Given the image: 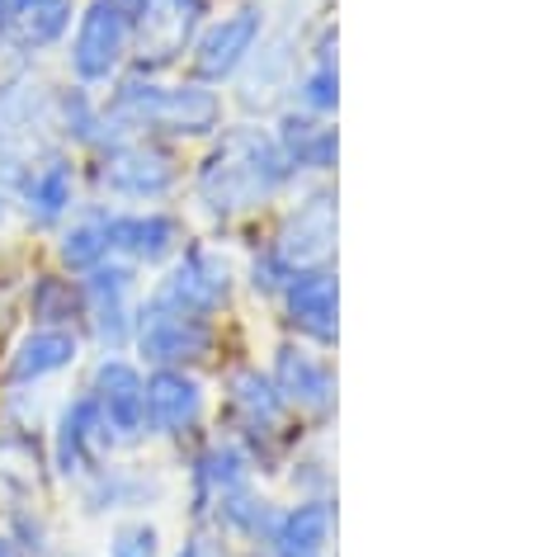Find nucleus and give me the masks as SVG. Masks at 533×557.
I'll use <instances>...</instances> for the list:
<instances>
[{"label":"nucleus","mask_w":533,"mask_h":557,"mask_svg":"<svg viewBox=\"0 0 533 557\" xmlns=\"http://www.w3.org/2000/svg\"><path fill=\"white\" fill-rule=\"evenodd\" d=\"M165 557H246L241 548H232V543H222L218 534H208V529H189L185 539H179L175 553Z\"/></svg>","instance_id":"35"},{"label":"nucleus","mask_w":533,"mask_h":557,"mask_svg":"<svg viewBox=\"0 0 533 557\" xmlns=\"http://www.w3.org/2000/svg\"><path fill=\"white\" fill-rule=\"evenodd\" d=\"M0 34H5V0H0Z\"/></svg>","instance_id":"40"},{"label":"nucleus","mask_w":533,"mask_h":557,"mask_svg":"<svg viewBox=\"0 0 533 557\" xmlns=\"http://www.w3.org/2000/svg\"><path fill=\"white\" fill-rule=\"evenodd\" d=\"M86 397L95 401L100 421L109 430L114 454H137L151 444L147 425V369L133 355H95L86 369Z\"/></svg>","instance_id":"12"},{"label":"nucleus","mask_w":533,"mask_h":557,"mask_svg":"<svg viewBox=\"0 0 533 557\" xmlns=\"http://www.w3.org/2000/svg\"><path fill=\"white\" fill-rule=\"evenodd\" d=\"M52 100H58V86H52L48 76H38L29 62L10 66V72L0 76V147H20V151H29V157L58 147Z\"/></svg>","instance_id":"21"},{"label":"nucleus","mask_w":533,"mask_h":557,"mask_svg":"<svg viewBox=\"0 0 533 557\" xmlns=\"http://www.w3.org/2000/svg\"><path fill=\"white\" fill-rule=\"evenodd\" d=\"M274 515H278V500L264 496L260 482H250V486H241V492H232L227 500H218L213 515H208L203 524H194V529H208V534H218L222 543L250 553V548H260V543L270 539Z\"/></svg>","instance_id":"30"},{"label":"nucleus","mask_w":533,"mask_h":557,"mask_svg":"<svg viewBox=\"0 0 533 557\" xmlns=\"http://www.w3.org/2000/svg\"><path fill=\"white\" fill-rule=\"evenodd\" d=\"M29 151H20V147H0V199H10L15 203V194L24 185V171H29Z\"/></svg>","instance_id":"36"},{"label":"nucleus","mask_w":533,"mask_h":557,"mask_svg":"<svg viewBox=\"0 0 533 557\" xmlns=\"http://www.w3.org/2000/svg\"><path fill=\"white\" fill-rule=\"evenodd\" d=\"M0 557H20V548H15V543H10L5 534H0Z\"/></svg>","instance_id":"39"},{"label":"nucleus","mask_w":533,"mask_h":557,"mask_svg":"<svg viewBox=\"0 0 533 557\" xmlns=\"http://www.w3.org/2000/svg\"><path fill=\"white\" fill-rule=\"evenodd\" d=\"M10 218H15V203H10V199H0V232L10 227Z\"/></svg>","instance_id":"38"},{"label":"nucleus","mask_w":533,"mask_h":557,"mask_svg":"<svg viewBox=\"0 0 533 557\" xmlns=\"http://www.w3.org/2000/svg\"><path fill=\"white\" fill-rule=\"evenodd\" d=\"M44 454H48L52 482H66V486H76L90 468H100L104 458H114L109 430L100 421V411H95V401L86 397V387H76L72 397L58 401V411H52V421H48Z\"/></svg>","instance_id":"15"},{"label":"nucleus","mask_w":533,"mask_h":557,"mask_svg":"<svg viewBox=\"0 0 533 557\" xmlns=\"http://www.w3.org/2000/svg\"><path fill=\"white\" fill-rule=\"evenodd\" d=\"M128 355L142 369H208L222 355V322H203V317L161 308V302L142 298L137 302V326Z\"/></svg>","instance_id":"10"},{"label":"nucleus","mask_w":533,"mask_h":557,"mask_svg":"<svg viewBox=\"0 0 533 557\" xmlns=\"http://www.w3.org/2000/svg\"><path fill=\"white\" fill-rule=\"evenodd\" d=\"M52 133H58V147L76 151V157H95L104 151L109 143H119L114 123L104 114V100L100 90H86V86H58V100H52Z\"/></svg>","instance_id":"27"},{"label":"nucleus","mask_w":533,"mask_h":557,"mask_svg":"<svg viewBox=\"0 0 533 557\" xmlns=\"http://www.w3.org/2000/svg\"><path fill=\"white\" fill-rule=\"evenodd\" d=\"M165 492L171 486L157 463L114 454L76 482V510L86 520H123V515H147L151 506H161Z\"/></svg>","instance_id":"13"},{"label":"nucleus","mask_w":533,"mask_h":557,"mask_svg":"<svg viewBox=\"0 0 533 557\" xmlns=\"http://www.w3.org/2000/svg\"><path fill=\"white\" fill-rule=\"evenodd\" d=\"M86 341L72 326H24L0 359V387H48L80 369Z\"/></svg>","instance_id":"22"},{"label":"nucleus","mask_w":533,"mask_h":557,"mask_svg":"<svg viewBox=\"0 0 533 557\" xmlns=\"http://www.w3.org/2000/svg\"><path fill=\"white\" fill-rule=\"evenodd\" d=\"M236 288H241V270H236L232 250L203 242V236H189L185 250L165 270H157L151 288H142V298L203 317V322H227V312L236 308Z\"/></svg>","instance_id":"4"},{"label":"nucleus","mask_w":533,"mask_h":557,"mask_svg":"<svg viewBox=\"0 0 533 557\" xmlns=\"http://www.w3.org/2000/svg\"><path fill=\"white\" fill-rule=\"evenodd\" d=\"M270 133H274L278 151H284L288 171L298 175V185L331 180L335 165H340V128H335V119H312L288 104L270 119Z\"/></svg>","instance_id":"23"},{"label":"nucleus","mask_w":533,"mask_h":557,"mask_svg":"<svg viewBox=\"0 0 533 557\" xmlns=\"http://www.w3.org/2000/svg\"><path fill=\"white\" fill-rule=\"evenodd\" d=\"M0 534L20 548V557H58V534L44 506H5L0 515Z\"/></svg>","instance_id":"32"},{"label":"nucleus","mask_w":533,"mask_h":557,"mask_svg":"<svg viewBox=\"0 0 533 557\" xmlns=\"http://www.w3.org/2000/svg\"><path fill=\"white\" fill-rule=\"evenodd\" d=\"M213 416V387L199 369H147V425L151 440L194 444Z\"/></svg>","instance_id":"17"},{"label":"nucleus","mask_w":533,"mask_h":557,"mask_svg":"<svg viewBox=\"0 0 533 557\" xmlns=\"http://www.w3.org/2000/svg\"><path fill=\"white\" fill-rule=\"evenodd\" d=\"M80 0H5V34L0 52L20 62H38L44 52H58L76 24Z\"/></svg>","instance_id":"24"},{"label":"nucleus","mask_w":533,"mask_h":557,"mask_svg":"<svg viewBox=\"0 0 533 557\" xmlns=\"http://www.w3.org/2000/svg\"><path fill=\"white\" fill-rule=\"evenodd\" d=\"M189 165L185 151L161 137H119L104 151L86 157V185L100 203L114 208H157L185 194Z\"/></svg>","instance_id":"3"},{"label":"nucleus","mask_w":533,"mask_h":557,"mask_svg":"<svg viewBox=\"0 0 533 557\" xmlns=\"http://www.w3.org/2000/svg\"><path fill=\"white\" fill-rule=\"evenodd\" d=\"M288 104L312 119H335V109H340V29H335V20H317L307 29Z\"/></svg>","instance_id":"25"},{"label":"nucleus","mask_w":533,"mask_h":557,"mask_svg":"<svg viewBox=\"0 0 533 557\" xmlns=\"http://www.w3.org/2000/svg\"><path fill=\"white\" fill-rule=\"evenodd\" d=\"M185 189L213 227H236V222L284 203L298 189V175L288 171L270 123L232 119L213 143H203L199 161L189 165Z\"/></svg>","instance_id":"1"},{"label":"nucleus","mask_w":533,"mask_h":557,"mask_svg":"<svg viewBox=\"0 0 533 557\" xmlns=\"http://www.w3.org/2000/svg\"><path fill=\"white\" fill-rule=\"evenodd\" d=\"M335 543V496H293L278 506L270 539L260 553L270 557H331Z\"/></svg>","instance_id":"26"},{"label":"nucleus","mask_w":533,"mask_h":557,"mask_svg":"<svg viewBox=\"0 0 533 557\" xmlns=\"http://www.w3.org/2000/svg\"><path fill=\"white\" fill-rule=\"evenodd\" d=\"M270 24H274V15L264 0H232V5L213 10L189 44L185 76L227 90L236 81V72L250 62V52L260 48V38L270 34Z\"/></svg>","instance_id":"8"},{"label":"nucleus","mask_w":533,"mask_h":557,"mask_svg":"<svg viewBox=\"0 0 533 557\" xmlns=\"http://www.w3.org/2000/svg\"><path fill=\"white\" fill-rule=\"evenodd\" d=\"M302 44L307 29L298 24V15H284L278 24H270V34L260 38V48L250 52V62L236 72L227 104L250 123H270L278 109H288L293 100V81H298L302 66Z\"/></svg>","instance_id":"6"},{"label":"nucleus","mask_w":533,"mask_h":557,"mask_svg":"<svg viewBox=\"0 0 533 557\" xmlns=\"http://www.w3.org/2000/svg\"><path fill=\"white\" fill-rule=\"evenodd\" d=\"M104 260H114V250H109V203L90 199L52 232V264H58L62 274L80 278Z\"/></svg>","instance_id":"28"},{"label":"nucleus","mask_w":533,"mask_h":557,"mask_svg":"<svg viewBox=\"0 0 533 557\" xmlns=\"http://www.w3.org/2000/svg\"><path fill=\"white\" fill-rule=\"evenodd\" d=\"M80 284V341L95 345L100 355H128L133 326H137V302H142L147 278L142 270L123 260H104Z\"/></svg>","instance_id":"11"},{"label":"nucleus","mask_w":533,"mask_h":557,"mask_svg":"<svg viewBox=\"0 0 533 557\" xmlns=\"http://www.w3.org/2000/svg\"><path fill=\"white\" fill-rule=\"evenodd\" d=\"M52 472L38 435L0 425V500L5 506H44Z\"/></svg>","instance_id":"29"},{"label":"nucleus","mask_w":533,"mask_h":557,"mask_svg":"<svg viewBox=\"0 0 533 557\" xmlns=\"http://www.w3.org/2000/svg\"><path fill=\"white\" fill-rule=\"evenodd\" d=\"M80 189H86V161L66 147H48L24 171V185L15 194V218H24V227L34 232H58L86 203Z\"/></svg>","instance_id":"14"},{"label":"nucleus","mask_w":533,"mask_h":557,"mask_svg":"<svg viewBox=\"0 0 533 557\" xmlns=\"http://www.w3.org/2000/svg\"><path fill=\"white\" fill-rule=\"evenodd\" d=\"M335 458L317 444H293L288 463H284V478L293 486V496H335Z\"/></svg>","instance_id":"33"},{"label":"nucleus","mask_w":533,"mask_h":557,"mask_svg":"<svg viewBox=\"0 0 533 557\" xmlns=\"http://www.w3.org/2000/svg\"><path fill=\"white\" fill-rule=\"evenodd\" d=\"M274 312L284 336L317 345V350H335V341H340V274H335V264L293 274L284 294L274 298Z\"/></svg>","instance_id":"20"},{"label":"nucleus","mask_w":533,"mask_h":557,"mask_svg":"<svg viewBox=\"0 0 533 557\" xmlns=\"http://www.w3.org/2000/svg\"><path fill=\"white\" fill-rule=\"evenodd\" d=\"M218 10V0H151L133 24V66L151 76H171L185 66L194 34Z\"/></svg>","instance_id":"16"},{"label":"nucleus","mask_w":533,"mask_h":557,"mask_svg":"<svg viewBox=\"0 0 533 557\" xmlns=\"http://www.w3.org/2000/svg\"><path fill=\"white\" fill-rule=\"evenodd\" d=\"M62 62L72 86L109 90L133 66V15H123L114 0H80Z\"/></svg>","instance_id":"7"},{"label":"nucleus","mask_w":533,"mask_h":557,"mask_svg":"<svg viewBox=\"0 0 533 557\" xmlns=\"http://www.w3.org/2000/svg\"><path fill=\"white\" fill-rule=\"evenodd\" d=\"M335 246H340V194L331 180H312V185L293 189L274 232L264 236V250L288 274L326 270V264H335Z\"/></svg>","instance_id":"5"},{"label":"nucleus","mask_w":533,"mask_h":557,"mask_svg":"<svg viewBox=\"0 0 533 557\" xmlns=\"http://www.w3.org/2000/svg\"><path fill=\"white\" fill-rule=\"evenodd\" d=\"M100 557H165V534L147 515H123V520L109 524Z\"/></svg>","instance_id":"34"},{"label":"nucleus","mask_w":533,"mask_h":557,"mask_svg":"<svg viewBox=\"0 0 533 557\" xmlns=\"http://www.w3.org/2000/svg\"><path fill=\"white\" fill-rule=\"evenodd\" d=\"M24 326H72L80 331V284L72 274L52 270L29 274L24 284Z\"/></svg>","instance_id":"31"},{"label":"nucleus","mask_w":533,"mask_h":557,"mask_svg":"<svg viewBox=\"0 0 533 557\" xmlns=\"http://www.w3.org/2000/svg\"><path fill=\"white\" fill-rule=\"evenodd\" d=\"M260 482V468L250 458L246 444H236L232 435H203L189 444L185 458V492H189V520L203 524L213 515L218 500H227L232 492Z\"/></svg>","instance_id":"19"},{"label":"nucleus","mask_w":533,"mask_h":557,"mask_svg":"<svg viewBox=\"0 0 533 557\" xmlns=\"http://www.w3.org/2000/svg\"><path fill=\"white\" fill-rule=\"evenodd\" d=\"M189 242V222L171 203L157 208H114L109 203V250L133 270H165Z\"/></svg>","instance_id":"18"},{"label":"nucleus","mask_w":533,"mask_h":557,"mask_svg":"<svg viewBox=\"0 0 533 557\" xmlns=\"http://www.w3.org/2000/svg\"><path fill=\"white\" fill-rule=\"evenodd\" d=\"M218 411H222V435L246 444L260 478L264 472H284L293 444L302 440V425L288 416L284 397L274 393L270 373L256 359H236V364L222 369Z\"/></svg>","instance_id":"2"},{"label":"nucleus","mask_w":533,"mask_h":557,"mask_svg":"<svg viewBox=\"0 0 533 557\" xmlns=\"http://www.w3.org/2000/svg\"><path fill=\"white\" fill-rule=\"evenodd\" d=\"M114 5L123 10V15H133V24H137V15H142V10L151 5V0H114Z\"/></svg>","instance_id":"37"},{"label":"nucleus","mask_w":533,"mask_h":557,"mask_svg":"<svg viewBox=\"0 0 533 557\" xmlns=\"http://www.w3.org/2000/svg\"><path fill=\"white\" fill-rule=\"evenodd\" d=\"M264 373H270L274 393L284 397L288 416L302 430L321 435V430L335 421V407H340V373H335L331 350H317V345H302V341L284 336L270 350Z\"/></svg>","instance_id":"9"}]
</instances>
